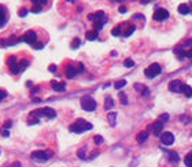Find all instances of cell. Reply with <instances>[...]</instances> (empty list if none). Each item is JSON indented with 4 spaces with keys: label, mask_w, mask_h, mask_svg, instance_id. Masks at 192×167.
<instances>
[{
    "label": "cell",
    "mask_w": 192,
    "mask_h": 167,
    "mask_svg": "<svg viewBox=\"0 0 192 167\" xmlns=\"http://www.w3.org/2000/svg\"><path fill=\"white\" fill-rule=\"evenodd\" d=\"M6 97H7V92L3 89H0V102H2L3 99H6Z\"/></svg>",
    "instance_id": "obj_38"
},
{
    "label": "cell",
    "mask_w": 192,
    "mask_h": 167,
    "mask_svg": "<svg viewBox=\"0 0 192 167\" xmlns=\"http://www.w3.org/2000/svg\"><path fill=\"white\" fill-rule=\"evenodd\" d=\"M185 86L187 85L181 82L180 79H173V81H170V84H169L170 92H174V93H184Z\"/></svg>",
    "instance_id": "obj_9"
},
{
    "label": "cell",
    "mask_w": 192,
    "mask_h": 167,
    "mask_svg": "<svg viewBox=\"0 0 192 167\" xmlns=\"http://www.w3.org/2000/svg\"><path fill=\"white\" fill-rule=\"evenodd\" d=\"M119 99H121L122 104H128V100H126V95H125V93H119Z\"/></svg>",
    "instance_id": "obj_35"
},
{
    "label": "cell",
    "mask_w": 192,
    "mask_h": 167,
    "mask_svg": "<svg viewBox=\"0 0 192 167\" xmlns=\"http://www.w3.org/2000/svg\"><path fill=\"white\" fill-rule=\"evenodd\" d=\"M184 162H185V166H187V167H192V151L187 156H185Z\"/></svg>",
    "instance_id": "obj_22"
},
{
    "label": "cell",
    "mask_w": 192,
    "mask_h": 167,
    "mask_svg": "<svg viewBox=\"0 0 192 167\" xmlns=\"http://www.w3.org/2000/svg\"><path fill=\"white\" fill-rule=\"evenodd\" d=\"M169 114H162V115H159V118H158V121H161L162 123H166L167 121H169Z\"/></svg>",
    "instance_id": "obj_27"
},
{
    "label": "cell",
    "mask_w": 192,
    "mask_h": 167,
    "mask_svg": "<svg viewBox=\"0 0 192 167\" xmlns=\"http://www.w3.org/2000/svg\"><path fill=\"white\" fill-rule=\"evenodd\" d=\"M147 138H148V131H147V130L140 131V133L136 136V140H137V142H139V144H143V142H146Z\"/></svg>",
    "instance_id": "obj_18"
},
{
    "label": "cell",
    "mask_w": 192,
    "mask_h": 167,
    "mask_svg": "<svg viewBox=\"0 0 192 167\" xmlns=\"http://www.w3.org/2000/svg\"><path fill=\"white\" fill-rule=\"evenodd\" d=\"M125 85H126V81H125V79H119V81H117V82L114 84V88L119 90V89H122Z\"/></svg>",
    "instance_id": "obj_23"
},
{
    "label": "cell",
    "mask_w": 192,
    "mask_h": 167,
    "mask_svg": "<svg viewBox=\"0 0 192 167\" xmlns=\"http://www.w3.org/2000/svg\"><path fill=\"white\" fill-rule=\"evenodd\" d=\"M98 36H99V33L96 32V30H89V32H87V34H85V37H87V40L88 41H94L98 39Z\"/></svg>",
    "instance_id": "obj_19"
},
{
    "label": "cell",
    "mask_w": 192,
    "mask_h": 167,
    "mask_svg": "<svg viewBox=\"0 0 192 167\" xmlns=\"http://www.w3.org/2000/svg\"><path fill=\"white\" fill-rule=\"evenodd\" d=\"M123 66H125V67H128V69H130V67H133V66H135V62H133L132 59H126V60L123 62Z\"/></svg>",
    "instance_id": "obj_28"
},
{
    "label": "cell",
    "mask_w": 192,
    "mask_h": 167,
    "mask_svg": "<svg viewBox=\"0 0 192 167\" xmlns=\"http://www.w3.org/2000/svg\"><path fill=\"white\" fill-rule=\"evenodd\" d=\"M113 106H114V102H113V97L107 96L106 97V102H104V108L106 110H111Z\"/></svg>",
    "instance_id": "obj_21"
},
{
    "label": "cell",
    "mask_w": 192,
    "mask_h": 167,
    "mask_svg": "<svg viewBox=\"0 0 192 167\" xmlns=\"http://www.w3.org/2000/svg\"><path fill=\"white\" fill-rule=\"evenodd\" d=\"M152 18L155 21H165V19L169 18V11L165 8H156Z\"/></svg>",
    "instance_id": "obj_11"
},
{
    "label": "cell",
    "mask_w": 192,
    "mask_h": 167,
    "mask_svg": "<svg viewBox=\"0 0 192 167\" xmlns=\"http://www.w3.org/2000/svg\"><path fill=\"white\" fill-rule=\"evenodd\" d=\"M11 126H12V122H11V121H6L4 125H3V129H10Z\"/></svg>",
    "instance_id": "obj_39"
},
{
    "label": "cell",
    "mask_w": 192,
    "mask_h": 167,
    "mask_svg": "<svg viewBox=\"0 0 192 167\" xmlns=\"http://www.w3.org/2000/svg\"><path fill=\"white\" fill-rule=\"evenodd\" d=\"M92 127H94L92 123H89L85 119H81L80 118V119H77L74 123H71L70 126H69V130H70L71 133L80 134V133H84V131H87V130H91Z\"/></svg>",
    "instance_id": "obj_3"
},
{
    "label": "cell",
    "mask_w": 192,
    "mask_h": 167,
    "mask_svg": "<svg viewBox=\"0 0 192 167\" xmlns=\"http://www.w3.org/2000/svg\"><path fill=\"white\" fill-rule=\"evenodd\" d=\"M184 95L187 96V97H192V88L190 85H187L185 86V90H184Z\"/></svg>",
    "instance_id": "obj_29"
},
{
    "label": "cell",
    "mask_w": 192,
    "mask_h": 167,
    "mask_svg": "<svg viewBox=\"0 0 192 167\" xmlns=\"http://www.w3.org/2000/svg\"><path fill=\"white\" fill-rule=\"evenodd\" d=\"M52 155H54L52 151H34L32 154V158L39 162H47Z\"/></svg>",
    "instance_id": "obj_7"
},
{
    "label": "cell",
    "mask_w": 192,
    "mask_h": 167,
    "mask_svg": "<svg viewBox=\"0 0 192 167\" xmlns=\"http://www.w3.org/2000/svg\"><path fill=\"white\" fill-rule=\"evenodd\" d=\"M12 167H21V163H19V162H15V163L12 165Z\"/></svg>",
    "instance_id": "obj_46"
},
{
    "label": "cell",
    "mask_w": 192,
    "mask_h": 167,
    "mask_svg": "<svg viewBox=\"0 0 192 167\" xmlns=\"http://www.w3.org/2000/svg\"><path fill=\"white\" fill-rule=\"evenodd\" d=\"M96 102L95 99H92L91 96H84L81 99V107L84 111H88V112H92V111L96 110Z\"/></svg>",
    "instance_id": "obj_4"
},
{
    "label": "cell",
    "mask_w": 192,
    "mask_h": 167,
    "mask_svg": "<svg viewBox=\"0 0 192 167\" xmlns=\"http://www.w3.org/2000/svg\"><path fill=\"white\" fill-rule=\"evenodd\" d=\"M111 34L114 37H118V36H121V26H117V27H114V29L111 30Z\"/></svg>",
    "instance_id": "obj_26"
},
{
    "label": "cell",
    "mask_w": 192,
    "mask_h": 167,
    "mask_svg": "<svg viewBox=\"0 0 192 167\" xmlns=\"http://www.w3.org/2000/svg\"><path fill=\"white\" fill-rule=\"evenodd\" d=\"M19 66H21V73H22L23 70H26V69H27V66H29V60L23 59V60L19 62Z\"/></svg>",
    "instance_id": "obj_24"
},
{
    "label": "cell",
    "mask_w": 192,
    "mask_h": 167,
    "mask_svg": "<svg viewBox=\"0 0 192 167\" xmlns=\"http://www.w3.org/2000/svg\"><path fill=\"white\" fill-rule=\"evenodd\" d=\"M82 71H84V64L82 63H78L77 66L69 64L66 67V77L67 78H74L78 73H82Z\"/></svg>",
    "instance_id": "obj_6"
},
{
    "label": "cell",
    "mask_w": 192,
    "mask_h": 167,
    "mask_svg": "<svg viewBox=\"0 0 192 167\" xmlns=\"http://www.w3.org/2000/svg\"><path fill=\"white\" fill-rule=\"evenodd\" d=\"M39 90H40V88H39V86H34V89L32 90V92H33V93H37V92H39Z\"/></svg>",
    "instance_id": "obj_45"
},
{
    "label": "cell",
    "mask_w": 192,
    "mask_h": 167,
    "mask_svg": "<svg viewBox=\"0 0 192 167\" xmlns=\"http://www.w3.org/2000/svg\"><path fill=\"white\" fill-rule=\"evenodd\" d=\"M36 39H37V33L33 32V30H27V32L23 33L22 37H19V41H23V43H26L33 47V45L36 44Z\"/></svg>",
    "instance_id": "obj_8"
},
{
    "label": "cell",
    "mask_w": 192,
    "mask_h": 167,
    "mask_svg": "<svg viewBox=\"0 0 192 167\" xmlns=\"http://www.w3.org/2000/svg\"><path fill=\"white\" fill-rule=\"evenodd\" d=\"M7 22V10L3 4H0V27H3Z\"/></svg>",
    "instance_id": "obj_16"
},
{
    "label": "cell",
    "mask_w": 192,
    "mask_h": 167,
    "mask_svg": "<svg viewBox=\"0 0 192 167\" xmlns=\"http://www.w3.org/2000/svg\"><path fill=\"white\" fill-rule=\"evenodd\" d=\"M80 45H81L80 39H74L73 41H71V45H70V47H71V50H77V48L80 47Z\"/></svg>",
    "instance_id": "obj_25"
},
{
    "label": "cell",
    "mask_w": 192,
    "mask_h": 167,
    "mask_svg": "<svg viewBox=\"0 0 192 167\" xmlns=\"http://www.w3.org/2000/svg\"><path fill=\"white\" fill-rule=\"evenodd\" d=\"M177 11L180 12L181 15H187V14L192 12V11H191V7H190V4H187V3H183V4H180V6H178Z\"/></svg>",
    "instance_id": "obj_17"
},
{
    "label": "cell",
    "mask_w": 192,
    "mask_h": 167,
    "mask_svg": "<svg viewBox=\"0 0 192 167\" xmlns=\"http://www.w3.org/2000/svg\"><path fill=\"white\" fill-rule=\"evenodd\" d=\"M133 19H146V17L142 15V14H135V15H133Z\"/></svg>",
    "instance_id": "obj_41"
},
{
    "label": "cell",
    "mask_w": 192,
    "mask_h": 167,
    "mask_svg": "<svg viewBox=\"0 0 192 167\" xmlns=\"http://www.w3.org/2000/svg\"><path fill=\"white\" fill-rule=\"evenodd\" d=\"M32 85H33L32 81H27V82H26V86H32Z\"/></svg>",
    "instance_id": "obj_47"
},
{
    "label": "cell",
    "mask_w": 192,
    "mask_h": 167,
    "mask_svg": "<svg viewBox=\"0 0 192 167\" xmlns=\"http://www.w3.org/2000/svg\"><path fill=\"white\" fill-rule=\"evenodd\" d=\"M151 129H152V133H154V136H156V137H161L162 136V129H163V123L161 122V121H156L155 123L151 126Z\"/></svg>",
    "instance_id": "obj_14"
},
{
    "label": "cell",
    "mask_w": 192,
    "mask_h": 167,
    "mask_svg": "<svg viewBox=\"0 0 192 167\" xmlns=\"http://www.w3.org/2000/svg\"><path fill=\"white\" fill-rule=\"evenodd\" d=\"M32 12H34V14H39V12H41V6H39V4H34V7L32 10H30Z\"/></svg>",
    "instance_id": "obj_34"
},
{
    "label": "cell",
    "mask_w": 192,
    "mask_h": 167,
    "mask_svg": "<svg viewBox=\"0 0 192 167\" xmlns=\"http://www.w3.org/2000/svg\"><path fill=\"white\" fill-rule=\"evenodd\" d=\"M77 156H78V158H80V159H82V160H85V159H88V156L85 155V151H84V149H80V151L77 152Z\"/></svg>",
    "instance_id": "obj_30"
},
{
    "label": "cell",
    "mask_w": 192,
    "mask_h": 167,
    "mask_svg": "<svg viewBox=\"0 0 192 167\" xmlns=\"http://www.w3.org/2000/svg\"><path fill=\"white\" fill-rule=\"evenodd\" d=\"M119 12H121V14H125V12H126V7H125V6L119 7Z\"/></svg>",
    "instance_id": "obj_44"
},
{
    "label": "cell",
    "mask_w": 192,
    "mask_h": 167,
    "mask_svg": "<svg viewBox=\"0 0 192 167\" xmlns=\"http://www.w3.org/2000/svg\"><path fill=\"white\" fill-rule=\"evenodd\" d=\"M33 48L34 50H41V48H44V44L43 43H36L33 45Z\"/></svg>",
    "instance_id": "obj_40"
},
{
    "label": "cell",
    "mask_w": 192,
    "mask_h": 167,
    "mask_svg": "<svg viewBox=\"0 0 192 167\" xmlns=\"http://www.w3.org/2000/svg\"><path fill=\"white\" fill-rule=\"evenodd\" d=\"M56 117V111L51 107H44V108H39V110H34L29 114V123L34 125V123H39V121L41 118H48V119H54Z\"/></svg>",
    "instance_id": "obj_1"
},
{
    "label": "cell",
    "mask_w": 192,
    "mask_h": 167,
    "mask_svg": "<svg viewBox=\"0 0 192 167\" xmlns=\"http://www.w3.org/2000/svg\"><path fill=\"white\" fill-rule=\"evenodd\" d=\"M51 86H52V89L55 90V92H65L66 90V84H65L63 81H56V79H52L51 81Z\"/></svg>",
    "instance_id": "obj_13"
},
{
    "label": "cell",
    "mask_w": 192,
    "mask_h": 167,
    "mask_svg": "<svg viewBox=\"0 0 192 167\" xmlns=\"http://www.w3.org/2000/svg\"><path fill=\"white\" fill-rule=\"evenodd\" d=\"M180 119L183 121V123H188V121H191V117H188V115H181Z\"/></svg>",
    "instance_id": "obj_37"
},
{
    "label": "cell",
    "mask_w": 192,
    "mask_h": 167,
    "mask_svg": "<svg viewBox=\"0 0 192 167\" xmlns=\"http://www.w3.org/2000/svg\"><path fill=\"white\" fill-rule=\"evenodd\" d=\"M107 119H108V122L111 126H115V119H117V112H108L107 114Z\"/></svg>",
    "instance_id": "obj_20"
},
{
    "label": "cell",
    "mask_w": 192,
    "mask_h": 167,
    "mask_svg": "<svg viewBox=\"0 0 192 167\" xmlns=\"http://www.w3.org/2000/svg\"><path fill=\"white\" fill-rule=\"evenodd\" d=\"M135 30H136V26H133V25H132V26H130V27H129V29H128V30H126V32H125V33H123V36H125V37H129V36H130V34H132L133 32H135Z\"/></svg>",
    "instance_id": "obj_31"
},
{
    "label": "cell",
    "mask_w": 192,
    "mask_h": 167,
    "mask_svg": "<svg viewBox=\"0 0 192 167\" xmlns=\"http://www.w3.org/2000/svg\"><path fill=\"white\" fill-rule=\"evenodd\" d=\"M135 88H136V90H139V92H143V90L146 89V86H143L142 84H135Z\"/></svg>",
    "instance_id": "obj_36"
},
{
    "label": "cell",
    "mask_w": 192,
    "mask_h": 167,
    "mask_svg": "<svg viewBox=\"0 0 192 167\" xmlns=\"http://www.w3.org/2000/svg\"><path fill=\"white\" fill-rule=\"evenodd\" d=\"M2 136H3V137H8V136H10V131L7 130V129H2Z\"/></svg>",
    "instance_id": "obj_43"
},
{
    "label": "cell",
    "mask_w": 192,
    "mask_h": 167,
    "mask_svg": "<svg viewBox=\"0 0 192 167\" xmlns=\"http://www.w3.org/2000/svg\"><path fill=\"white\" fill-rule=\"evenodd\" d=\"M56 69H58V67H56V64H51L50 67H48V70H50L51 73H56Z\"/></svg>",
    "instance_id": "obj_42"
},
{
    "label": "cell",
    "mask_w": 192,
    "mask_h": 167,
    "mask_svg": "<svg viewBox=\"0 0 192 167\" xmlns=\"http://www.w3.org/2000/svg\"><path fill=\"white\" fill-rule=\"evenodd\" d=\"M165 154H166L167 159H169L173 165H176V163L180 162V155H178L177 152H174V151H165Z\"/></svg>",
    "instance_id": "obj_15"
},
{
    "label": "cell",
    "mask_w": 192,
    "mask_h": 167,
    "mask_svg": "<svg viewBox=\"0 0 192 167\" xmlns=\"http://www.w3.org/2000/svg\"><path fill=\"white\" fill-rule=\"evenodd\" d=\"M27 12H29V10H27V8H21L18 11V15L21 17V18H23V17L27 15Z\"/></svg>",
    "instance_id": "obj_33"
},
{
    "label": "cell",
    "mask_w": 192,
    "mask_h": 167,
    "mask_svg": "<svg viewBox=\"0 0 192 167\" xmlns=\"http://www.w3.org/2000/svg\"><path fill=\"white\" fill-rule=\"evenodd\" d=\"M94 141H95V144H98V145H100V144H103V137L102 136H95L94 137Z\"/></svg>",
    "instance_id": "obj_32"
},
{
    "label": "cell",
    "mask_w": 192,
    "mask_h": 167,
    "mask_svg": "<svg viewBox=\"0 0 192 167\" xmlns=\"http://www.w3.org/2000/svg\"><path fill=\"white\" fill-rule=\"evenodd\" d=\"M7 63H8V69L12 74H19L21 73V66H19V62L17 60V56H10Z\"/></svg>",
    "instance_id": "obj_10"
},
{
    "label": "cell",
    "mask_w": 192,
    "mask_h": 167,
    "mask_svg": "<svg viewBox=\"0 0 192 167\" xmlns=\"http://www.w3.org/2000/svg\"><path fill=\"white\" fill-rule=\"evenodd\" d=\"M161 142H162L163 145H171L174 142V136L170 133V131H165V133H162V136H161Z\"/></svg>",
    "instance_id": "obj_12"
},
{
    "label": "cell",
    "mask_w": 192,
    "mask_h": 167,
    "mask_svg": "<svg viewBox=\"0 0 192 167\" xmlns=\"http://www.w3.org/2000/svg\"><path fill=\"white\" fill-rule=\"evenodd\" d=\"M191 52H192V50H191Z\"/></svg>",
    "instance_id": "obj_48"
},
{
    "label": "cell",
    "mask_w": 192,
    "mask_h": 167,
    "mask_svg": "<svg viewBox=\"0 0 192 167\" xmlns=\"http://www.w3.org/2000/svg\"><path fill=\"white\" fill-rule=\"evenodd\" d=\"M88 19L94 22V26H95L96 32H99V30L106 25V22H107V17H106V14L103 11H96L94 14H89Z\"/></svg>",
    "instance_id": "obj_2"
},
{
    "label": "cell",
    "mask_w": 192,
    "mask_h": 167,
    "mask_svg": "<svg viewBox=\"0 0 192 167\" xmlns=\"http://www.w3.org/2000/svg\"><path fill=\"white\" fill-rule=\"evenodd\" d=\"M161 73H162V67H161V64H158V63H152L144 70V74H146V77H148V78H155L156 75L161 74Z\"/></svg>",
    "instance_id": "obj_5"
}]
</instances>
